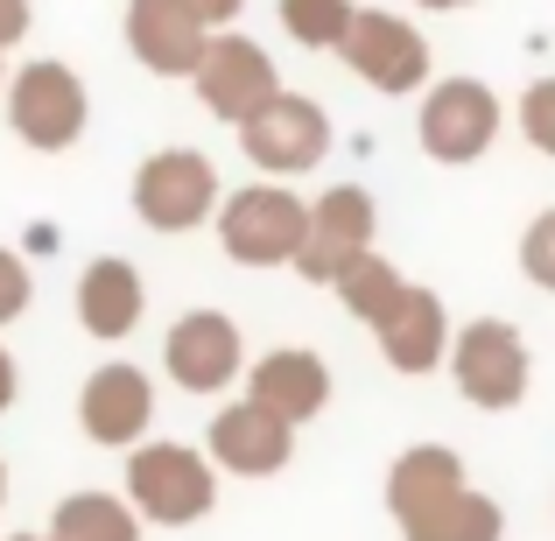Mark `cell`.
I'll return each mask as SVG.
<instances>
[{
    "instance_id": "obj_1",
    "label": "cell",
    "mask_w": 555,
    "mask_h": 541,
    "mask_svg": "<svg viewBox=\"0 0 555 541\" xmlns=\"http://www.w3.org/2000/svg\"><path fill=\"white\" fill-rule=\"evenodd\" d=\"M302 218H310V204L288 183H246L218 211V246L240 268H288L302 246Z\"/></svg>"
},
{
    "instance_id": "obj_5",
    "label": "cell",
    "mask_w": 555,
    "mask_h": 541,
    "mask_svg": "<svg viewBox=\"0 0 555 541\" xmlns=\"http://www.w3.org/2000/svg\"><path fill=\"white\" fill-rule=\"evenodd\" d=\"M240 149H246V163L268 169V177H302V169L324 163L331 120H324V106H317V99L274 92L268 106H254L240 120Z\"/></svg>"
},
{
    "instance_id": "obj_21",
    "label": "cell",
    "mask_w": 555,
    "mask_h": 541,
    "mask_svg": "<svg viewBox=\"0 0 555 541\" xmlns=\"http://www.w3.org/2000/svg\"><path fill=\"white\" fill-rule=\"evenodd\" d=\"M331 288H338V302L359 317V324H373V317L387 310L393 296H401V268H393V260H379L373 246H366V254H359V260H352V268H345Z\"/></svg>"
},
{
    "instance_id": "obj_12",
    "label": "cell",
    "mask_w": 555,
    "mask_h": 541,
    "mask_svg": "<svg viewBox=\"0 0 555 541\" xmlns=\"http://www.w3.org/2000/svg\"><path fill=\"white\" fill-rule=\"evenodd\" d=\"M149 415H155V387H149V373H141V365H127V359L99 365V373L85 379V394H78L85 436H92V443H106V450L141 443Z\"/></svg>"
},
{
    "instance_id": "obj_31",
    "label": "cell",
    "mask_w": 555,
    "mask_h": 541,
    "mask_svg": "<svg viewBox=\"0 0 555 541\" xmlns=\"http://www.w3.org/2000/svg\"><path fill=\"white\" fill-rule=\"evenodd\" d=\"M0 500H8V472H0Z\"/></svg>"
},
{
    "instance_id": "obj_2",
    "label": "cell",
    "mask_w": 555,
    "mask_h": 541,
    "mask_svg": "<svg viewBox=\"0 0 555 541\" xmlns=\"http://www.w3.org/2000/svg\"><path fill=\"white\" fill-rule=\"evenodd\" d=\"M450 379H457V394L472 408L506 415L528 394V338L514 324H500V317H478V324H464L450 338Z\"/></svg>"
},
{
    "instance_id": "obj_19",
    "label": "cell",
    "mask_w": 555,
    "mask_h": 541,
    "mask_svg": "<svg viewBox=\"0 0 555 541\" xmlns=\"http://www.w3.org/2000/svg\"><path fill=\"white\" fill-rule=\"evenodd\" d=\"M50 541H141V514L113 492H70L50 514Z\"/></svg>"
},
{
    "instance_id": "obj_4",
    "label": "cell",
    "mask_w": 555,
    "mask_h": 541,
    "mask_svg": "<svg viewBox=\"0 0 555 541\" xmlns=\"http://www.w3.org/2000/svg\"><path fill=\"white\" fill-rule=\"evenodd\" d=\"M373 232H379V211H373L366 190H359V183H331L324 197L310 204V218H302V246H296V260H288V268H296L302 282L331 288L373 246Z\"/></svg>"
},
{
    "instance_id": "obj_25",
    "label": "cell",
    "mask_w": 555,
    "mask_h": 541,
    "mask_svg": "<svg viewBox=\"0 0 555 541\" xmlns=\"http://www.w3.org/2000/svg\"><path fill=\"white\" fill-rule=\"evenodd\" d=\"M22 310H28V268H22V254L0 246V324H14Z\"/></svg>"
},
{
    "instance_id": "obj_7",
    "label": "cell",
    "mask_w": 555,
    "mask_h": 541,
    "mask_svg": "<svg viewBox=\"0 0 555 541\" xmlns=\"http://www.w3.org/2000/svg\"><path fill=\"white\" fill-rule=\"evenodd\" d=\"M338 50H345V64L387 99L429 85V42H422V28L401 22V14H387V8H352Z\"/></svg>"
},
{
    "instance_id": "obj_14",
    "label": "cell",
    "mask_w": 555,
    "mask_h": 541,
    "mask_svg": "<svg viewBox=\"0 0 555 541\" xmlns=\"http://www.w3.org/2000/svg\"><path fill=\"white\" fill-rule=\"evenodd\" d=\"M373 338H379V359L393 365V373H436L450 352V324H443V302L429 296V288L401 282V296L387 302V310L373 317Z\"/></svg>"
},
{
    "instance_id": "obj_20",
    "label": "cell",
    "mask_w": 555,
    "mask_h": 541,
    "mask_svg": "<svg viewBox=\"0 0 555 541\" xmlns=\"http://www.w3.org/2000/svg\"><path fill=\"white\" fill-rule=\"evenodd\" d=\"M450 486H464L457 450H443V443H415V450H401V464L387 472V506H393V514H408V506L436 500V492H450Z\"/></svg>"
},
{
    "instance_id": "obj_10",
    "label": "cell",
    "mask_w": 555,
    "mask_h": 541,
    "mask_svg": "<svg viewBox=\"0 0 555 541\" xmlns=\"http://www.w3.org/2000/svg\"><path fill=\"white\" fill-rule=\"evenodd\" d=\"M500 134V99L478 78H443L422 99V149L436 163H478Z\"/></svg>"
},
{
    "instance_id": "obj_16",
    "label": "cell",
    "mask_w": 555,
    "mask_h": 541,
    "mask_svg": "<svg viewBox=\"0 0 555 541\" xmlns=\"http://www.w3.org/2000/svg\"><path fill=\"white\" fill-rule=\"evenodd\" d=\"M246 401L274 408L282 422H310V415H324V401H331V365L317 359L310 345H282V352H268L246 373Z\"/></svg>"
},
{
    "instance_id": "obj_8",
    "label": "cell",
    "mask_w": 555,
    "mask_h": 541,
    "mask_svg": "<svg viewBox=\"0 0 555 541\" xmlns=\"http://www.w3.org/2000/svg\"><path fill=\"white\" fill-rule=\"evenodd\" d=\"M218 204V169L197 149H163L134 169V211L155 232H197Z\"/></svg>"
},
{
    "instance_id": "obj_27",
    "label": "cell",
    "mask_w": 555,
    "mask_h": 541,
    "mask_svg": "<svg viewBox=\"0 0 555 541\" xmlns=\"http://www.w3.org/2000/svg\"><path fill=\"white\" fill-rule=\"evenodd\" d=\"M183 8H190V14H197V22H204V28H225V22H232V14H240V8H246V0H183Z\"/></svg>"
},
{
    "instance_id": "obj_9",
    "label": "cell",
    "mask_w": 555,
    "mask_h": 541,
    "mask_svg": "<svg viewBox=\"0 0 555 541\" xmlns=\"http://www.w3.org/2000/svg\"><path fill=\"white\" fill-rule=\"evenodd\" d=\"M190 85H197L204 113H218V120H232V127H240L254 106H268V99L282 92L268 50H260V42H246V36H211V42H204Z\"/></svg>"
},
{
    "instance_id": "obj_3",
    "label": "cell",
    "mask_w": 555,
    "mask_h": 541,
    "mask_svg": "<svg viewBox=\"0 0 555 541\" xmlns=\"http://www.w3.org/2000/svg\"><path fill=\"white\" fill-rule=\"evenodd\" d=\"M211 492H218L211 464L183 443H141L134 458H127V506H134L141 520L190 528V520H204Z\"/></svg>"
},
{
    "instance_id": "obj_26",
    "label": "cell",
    "mask_w": 555,
    "mask_h": 541,
    "mask_svg": "<svg viewBox=\"0 0 555 541\" xmlns=\"http://www.w3.org/2000/svg\"><path fill=\"white\" fill-rule=\"evenodd\" d=\"M28 36V0H0V50Z\"/></svg>"
},
{
    "instance_id": "obj_15",
    "label": "cell",
    "mask_w": 555,
    "mask_h": 541,
    "mask_svg": "<svg viewBox=\"0 0 555 541\" xmlns=\"http://www.w3.org/2000/svg\"><path fill=\"white\" fill-rule=\"evenodd\" d=\"M211 42V28L183 8V0H127V50L155 70V78H190Z\"/></svg>"
},
{
    "instance_id": "obj_24",
    "label": "cell",
    "mask_w": 555,
    "mask_h": 541,
    "mask_svg": "<svg viewBox=\"0 0 555 541\" xmlns=\"http://www.w3.org/2000/svg\"><path fill=\"white\" fill-rule=\"evenodd\" d=\"M520 134H528L542 155H555V78L528 85V99H520Z\"/></svg>"
},
{
    "instance_id": "obj_18",
    "label": "cell",
    "mask_w": 555,
    "mask_h": 541,
    "mask_svg": "<svg viewBox=\"0 0 555 541\" xmlns=\"http://www.w3.org/2000/svg\"><path fill=\"white\" fill-rule=\"evenodd\" d=\"M393 520H401V541H500L506 534L500 500H486L472 486H450V492H436V500L408 506Z\"/></svg>"
},
{
    "instance_id": "obj_11",
    "label": "cell",
    "mask_w": 555,
    "mask_h": 541,
    "mask_svg": "<svg viewBox=\"0 0 555 541\" xmlns=\"http://www.w3.org/2000/svg\"><path fill=\"white\" fill-rule=\"evenodd\" d=\"M163 365L183 394H225L240 379V324L218 310H190L169 324L163 338Z\"/></svg>"
},
{
    "instance_id": "obj_28",
    "label": "cell",
    "mask_w": 555,
    "mask_h": 541,
    "mask_svg": "<svg viewBox=\"0 0 555 541\" xmlns=\"http://www.w3.org/2000/svg\"><path fill=\"white\" fill-rule=\"evenodd\" d=\"M14 394H22V373H14V359L0 352V415H8V408H14Z\"/></svg>"
},
{
    "instance_id": "obj_17",
    "label": "cell",
    "mask_w": 555,
    "mask_h": 541,
    "mask_svg": "<svg viewBox=\"0 0 555 541\" xmlns=\"http://www.w3.org/2000/svg\"><path fill=\"white\" fill-rule=\"evenodd\" d=\"M141 310H149V296H141V268L120 254H99L92 268L78 274V324L92 331L99 345H120L127 331L141 324Z\"/></svg>"
},
{
    "instance_id": "obj_6",
    "label": "cell",
    "mask_w": 555,
    "mask_h": 541,
    "mask_svg": "<svg viewBox=\"0 0 555 541\" xmlns=\"http://www.w3.org/2000/svg\"><path fill=\"white\" fill-rule=\"evenodd\" d=\"M85 113H92V99H85L78 70L56 64V56L28 64L22 78H14V92H8V127L42 155H64L70 141L85 134Z\"/></svg>"
},
{
    "instance_id": "obj_29",
    "label": "cell",
    "mask_w": 555,
    "mask_h": 541,
    "mask_svg": "<svg viewBox=\"0 0 555 541\" xmlns=\"http://www.w3.org/2000/svg\"><path fill=\"white\" fill-rule=\"evenodd\" d=\"M415 8H429V14H450V8H472V0H415Z\"/></svg>"
},
{
    "instance_id": "obj_13",
    "label": "cell",
    "mask_w": 555,
    "mask_h": 541,
    "mask_svg": "<svg viewBox=\"0 0 555 541\" xmlns=\"http://www.w3.org/2000/svg\"><path fill=\"white\" fill-rule=\"evenodd\" d=\"M288 458H296V422H282L274 408L240 401L211 415V464H225L240 478H274Z\"/></svg>"
},
{
    "instance_id": "obj_30",
    "label": "cell",
    "mask_w": 555,
    "mask_h": 541,
    "mask_svg": "<svg viewBox=\"0 0 555 541\" xmlns=\"http://www.w3.org/2000/svg\"><path fill=\"white\" fill-rule=\"evenodd\" d=\"M8 541H50V534H8Z\"/></svg>"
},
{
    "instance_id": "obj_22",
    "label": "cell",
    "mask_w": 555,
    "mask_h": 541,
    "mask_svg": "<svg viewBox=\"0 0 555 541\" xmlns=\"http://www.w3.org/2000/svg\"><path fill=\"white\" fill-rule=\"evenodd\" d=\"M345 22H352V0H282V28L302 50H338Z\"/></svg>"
},
{
    "instance_id": "obj_23",
    "label": "cell",
    "mask_w": 555,
    "mask_h": 541,
    "mask_svg": "<svg viewBox=\"0 0 555 541\" xmlns=\"http://www.w3.org/2000/svg\"><path fill=\"white\" fill-rule=\"evenodd\" d=\"M520 268H528L534 288H548V296H555V211H542L528 226V240H520Z\"/></svg>"
}]
</instances>
